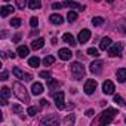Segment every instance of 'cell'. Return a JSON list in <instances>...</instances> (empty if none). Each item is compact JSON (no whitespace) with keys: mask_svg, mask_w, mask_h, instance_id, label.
Masks as SVG:
<instances>
[{"mask_svg":"<svg viewBox=\"0 0 126 126\" xmlns=\"http://www.w3.org/2000/svg\"><path fill=\"white\" fill-rule=\"evenodd\" d=\"M12 89H14L15 96H16L21 102H24V104L30 102V95H28V92H27V89H25L24 85H21L19 82H15V83L12 85Z\"/></svg>","mask_w":126,"mask_h":126,"instance_id":"obj_1","label":"cell"},{"mask_svg":"<svg viewBox=\"0 0 126 126\" xmlns=\"http://www.w3.org/2000/svg\"><path fill=\"white\" fill-rule=\"evenodd\" d=\"M119 114V111L116 110V108H107V110H104L102 113H101V116H99V125H108V123H111L113 120H114V117Z\"/></svg>","mask_w":126,"mask_h":126,"instance_id":"obj_2","label":"cell"},{"mask_svg":"<svg viewBox=\"0 0 126 126\" xmlns=\"http://www.w3.org/2000/svg\"><path fill=\"white\" fill-rule=\"evenodd\" d=\"M70 71H71V76L76 79V80H82L86 74V70L83 67V64H80V62H71L70 65Z\"/></svg>","mask_w":126,"mask_h":126,"instance_id":"obj_3","label":"cell"},{"mask_svg":"<svg viewBox=\"0 0 126 126\" xmlns=\"http://www.w3.org/2000/svg\"><path fill=\"white\" fill-rule=\"evenodd\" d=\"M52 98L55 99V105H56L59 110H62V108L65 107V104H64V92H62V91L52 92Z\"/></svg>","mask_w":126,"mask_h":126,"instance_id":"obj_4","label":"cell"},{"mask_svg":"<svg viewBox=\"0 0 126 126\" xmlns=\"http://www.w3.org/2000/svg\"><path fill=\"white\" fill-rule=\"evenodd\" d=\"M122 52H123V43H120V42L114 43L108 47V55L110 56H120Z\"/></svg>","mask_w":126,"mask_h":126,"instance_id":"obj_5","label":"cell"},{"mask_svg":"<svg viewBox=\"0 0 126 126\" xmlns=\"http://www.w3.org/2000/svg\"><path fill=\"white\" fill-rule=\"evenodd\" d=\"M95 89H96V80L88 79V80L85 82V86H83L85 94H86V95H92V94L95 92Z\"/></svg>","mask_w":126,"mask_h":126,"instance_id":"obj_6","label":"cell"},{"mask_svg":"<svg viewBox=\"0 0 126 126\" xmlns=\"http://www.w3.org/2000/svg\"><path fill=\"white\" fill-rule=\"evenodd\" d=\"M42 125H47V126H55V125H58L59 123V117L56 116V114H50V116H47V117H45V119H42V122H40Z\"/></svg>","mask_w":126,"mask_h":126,"instance_id":"obj_7","label":"cell"},{"mask_svg":"<svg viewBox=\"0 0 126 126\" xmlns=\"http://www.w3.org/2000/svg\"><path fill=\"white\" fill-rule=\"evenodd\" d=\"M102 92L105 95H113L114 94V83L111 80H105L102 83Z\"/></svg>","mask_w":126,"mask_h":126,"instance_id":"obj_8","label":"cell"},{"mask_svg":"<svg viewBox=\"0 0 126 126\" xmlns=\"http://www.w3.org/2000/svg\"><path fill=\"white\" fill-rule=\"evenodd\" d=\"M102 65H104L102 61H94L92 64H91V67H89V70H91V73H94V74H99V73L102 71Z\"/></svg>","mask_w":126,"mask_h":126,"instance_id":"obj_9","label":"cell"},{"mask_svg":"<svg viewBox=\"0 0 126 126\" xmlns=\"http://www.w3.org/2000/svg\"><path fill=\"white\" fill-rule=\"evenodd\" d=\"M89 39H91V31H89L88 28L82 30V31L79 33V36H77V40H79V43H86Z\"/></svg>","mask_w":126,"mask_h":126,"instance_id":"obj_10","label":"cell"},{"mask_svg":"<svg viewBox=\"0 0 126 126\" xmlns=\"http://www.w3.org/2000/svg\"><path fill=\"white\" fill-rule=\"evenodd\" d=\"M58 55H59V58H61L62 61H68V59L71 58V50H70L68 47H62V49H59Z\"/></svg>","mask_w":126,"mask_h":126,"instance_id":"obj_11","label":"cell"},{"mask_svg":"<svg viewBox=\"0 0 126 126\" xmlns=\"http://www.w3.org/2000/svg\"><path fill=\"white\" fill-rule=\"evenodd\" d=\"M64 6H67V8H71V9H79V11H85V6L83 5H80V3H77V2H74V0H65L64 2Z\"/></svg>","mask_w":126,"mask_h":126,"instance_id":"obj_12","label":"cell"},{"mask_svg":"<svg viewBox=\"0 0 126 126\" xmlns=\"http://www.w3.org/2000/svg\"><path fill=\"white\" fill-rule=\"evenodd\" d=\"M62 40H64L67 45H70V46H76L77 45L76 39H74V36L71 33H64V34H62Z\"/></svg>","mask_w":126,"mask_h":126,"instance_id":"obj_13","label":"cell"},{"mask_svg":"<svg viewBox=\"0 0 126 126\" xmlns=\"http://www.w3.org/2000/svg\"><path fill=\"white\" fill-rule=\"evenodd\" d=\"M43 45H45V39H43V37L34 39V40L31 42V47H33L34 50H39V49H42V47H43Z\"/></svg>","mask_w":126,"mask_h":126,"instance_id":"obj_14","label":"cell"},{"mask_svg":"<svg viewBox=\"0 0 126 126\" xmlns=\"http://www.w3.org/2000/svg\"><path fill=\"white\" fill-rule=\"evenodd\" d=\"M49 21H50L53 25H61L62 22H64V18H62L61 15H58V14H53V15L49 16Z\"/></svg>","mask_w":126,"mask_h":126,"instance_id":"obj_15","label":"cell"},{"mask_svg":"<svg viewBox=\"0 0 126 126\" xmlns=\"http://www.w3.org/2000/svg\"><path fill=\"white\" fill-rule=\"evenodd\" d=\"M14 11H15V8H14V6H9V5H5V6L2 8V12H0V15H2V18H6L8 15H11V14H14Z\"/></svg>","mask_w":126,"mask_h":126,"instance_id":"obj_16","label":"cell"},{"mask_svg":"<svg viewBox=\"0 0 126 126\" xmlns=\"http://www.w3.org/2000/svg\"><path fill=\"white\" fill-rule=\"evenodd\" d=\"M111 43H113V42H111L110 37H104V39L101 40V43H99V49H101V50H107V49L111 46Z\"/></svg>","mask_w":126,"mask_h":126,"instance_id":"obj_17","label":"cell"},{"mask_svg":"<svg viewBox=\"0 0 126 126\" xmlns=\"http://www.w3.org/2000/svg\"><path fill=\"white\" fill-rule=\"evenodd\" d=\"M31 92H33L34 95H40V94L43 92V85L39 83V82L33 83V86H31Z\"/></svg>","mask_w":126,"mask_h":126,"instance_id":"obj_18","label":"cell"},{"mask_svg":"<svg viewBox=\"0 0 126 126\" xmlns=\"http://www.w3.org/2000/svg\"><path fill=\"white\" fill-rule=\"evenodd\" d=\"M116 76H117V80L120 83H125L126 82V68H119L117 73H116Z\"/></svg>","mask_w":126,"mask_h":126,"instance_id":"obj_19","label":"cell"},{"mask_svg":"<svg viewBox=\"0 0 126 126\" xmlns=\"http://www.w3.org/2000/svg\"><path fill=\"white\" fill-rule=\"evenodd\" d=\"M28 52H30V49H28L27 46H24V45L18 46V49H16V53H18L21 58H25V56L28 55Z\"/></svg>","mask_w":126,"mask_h":126,"instance_id":"obj_20","label":"cell"},{"mask_svg":"<svg viewBox=\"0 0 126 126\" xmlns=\"http://www.w3.org/2000/svg\"><path fill=\"white\" fill-rule=\"evenodd\" d=\"M28 8L36 11V9H40L42 8V0H28Z\"/></svg>","mask_w":126,"mask_h":126,"instance_id":"obj_21","label":"cell"},{"mask_svg":"<svg viewBox=\"0 0 126 126\" xmlns=\"http://www.w3.org/2000/svg\"><path fill=\"white\" fill-rule=\"evenodd\" d=\"M47 88H49L50 91H55V89L59 88V82L55 80V79H47Z\"/></svg>","mask_w":126,"mask_h":126,"instance_id":"obj_22","label":"cell"},{"mask_svg":"<svg viewBox=\"0 0 126 126\" xmlns=\"http://www.w3.org/2000/svg\"><path fill=\"white\" fill-rule=\"evenodd\" d=\"M0 96H2V99H8V98L11 96V91H9V88L3 86L2 89H0Z\"/></svg>","mask_w":126,"mask_h":126,"instance_id":"obj_23","label":"cell"},{"mask_svg":"<svg viewBox=\"0 0 126 126\" xmlns=\"http://www.w3.org/2000/svg\"><path fill=\"white\" fill-rule=\"evenodd\" d=\"M28 65H30V67H34V68L39 67V65H40V59H39L37 56H31V58L28 59Z\"/></svg>","mask_w":126,"mask_h":126,"instance_id":"obj_24","label":"cell"},{"mask_svg":"<svg viewBox=\"0 0 126 126\" xmlns=\"http://www.w3.org/2000/svg\"><path fill=\"white\" fill-rule=\"evenodd\" d=\"M55 62V58L52 56V55H46L45 58H43V64L46 65V67H49V65H52Z\"/></svg>","mask_w":126,"mask_h":126,"instance_id":"obj_25","label":"cell"},{"mask_svg":"<svg viewBox=\"0 0 126 126\" xmlns=\"http://www.w3.org/2000/svg\"><path fill=\"white\" fill-rule=\"evenodd\" d=\"M12 71H14V76H15L16 79H24V74H25V73H24L19 67H14Z\"/></svg>","mask_w":126,"mask_h":126,"instance_id":"obj_26","label":"cell"},{"mask_svg":"<svg viewBox=\"0 0 126 126\" xmlns=\"http://www.w3.org/2000/svg\"><path fill=\"white\" fill-rule=\"evenodd\" d=\"M12 111H14L15 114H18V116H24V110L21 108L19 104H14V105H12Z\"/></svg>","mask_w":126,"mask_h":126,"instance_id":"obj_27","label":"cell"},{"mask_svg":"<svg viewBox=\"0 0 126 126\" xmlns=\"http://www.w3.org/2000/svg\"><path fill=\"white\" fill-rule=\"evenodd\" d=\"M74 122H76V117H74L73 114H68L64 120H62V123H64V125H73Z\"/></svg>","mask_w":126,"mask_h":126,"instance_id":"obj_28","label":"cell"},{"mask_svg":"<svg viewBox=\"0 0 126 126\" xmlns=\"http://www.w3.org/2000/svg\"><path fill=\"white\" fill-rule=\"evenodd\" d=\"M67 19H68V22H70V24H71V22H74V21L77 19V12L70 11V12H68V15H67Z\"/></svg>","mask_w":126,"mask_h":126,"instance_id":"obj_29","label":"cell"},{"mask_svg":"<svg viewBox=\"0 0 126 126\" xmlns=\"http://www.w3.org/2000/svg\"><path fill=\"white\" fill-rule=\"evenodd\" d=\"M92 24L96 27V25H102L104 24V18L102 16H94L92 18Z\"/></svg>","mask_w":126,"mask_h":126,"instance_id":"obj_30","label":"cell"},{"mask_svg":"<svg viewBox=\"0 0 126 126\" xmlns=\"http://www.w3.org/2000/svg\"><path fill=\"white\" fill-rule=\"evenodd\" d=\"M21 24H22L21 18H12V19H11V25H12L14 28H18V27H21Z\"/></svg>","mask_w":126,"mask_h":126,"instance_id":"obj_31","label":"cell"},{"mask_svg":"<svg viewBox=\"0 0 126 126\" xmlns=\"http://www.w3.org/2000/svg\"><path fill=\"white\" fill-rule=\"evenodd\" d=\"M88 55L98 58V56H99V50H98L96 47H89V49H88Z\"/></svg>","mask_w":126,"mask_h":126,"instance_id":"obj_32","label":"cell"},{"mask_svg":"<svg viewBox=\"0 0 126 126\" xmlns=\"http://www.w3.org/2000/svg\"><path fill=\"white\" fill-rule=\"evenodd\" d=\"M30 25H31L33 28H37V25H39V18L31 16V18H30Z\"/></svg>","mask_w":126,"mask_h":126,"instance_id":"obj_33","label":"cell"},{"mask_svg":"<svg viewBox=\"0 0 126 126\" xmlns=\"http://www.w3.org/2000/svg\"><path fill=\"white\" fill-rule=\"evenodd\" d=\"M114 102L117 104V105H125V101H123V98L120 96V95H114Z\"/></svg>","mask_w":126,"mask_h":126,"instance_id":"obj_34","label":"cell"},{"mask_svg":"<svg viewBox=\"0 0 126 126\" xmlns=\"http://www.w3.org/2000/svg\"><path fill=\"white\" fill-rule=\"evenodd\" d=\"M37 111H39V108H36V107H28L27 108V114L28 116H36Z\"/></svg>","mask_w":126,"mask_h":126,"instance_id":"obj_35","label":"cell"},{"mask_svg":"<svg viewBox=\"0 0 126 126\" xmlns=\"http://www.w3.org/2000/svg\"><path fill=\"white\" fill-rule=\"evenodd\" d=\"M27 3H28V0H16V6H18L19 9H24Z\"/></svg>","mask_w":126,"mask_h":126,"instance_id":"obj_36","label":"cell"},{"mask_svg":"<svg viewBox=\"0 0 126 126\" xmlns=\"http://www.w3.org/2000/svg\"><path fill=\"white\" fill-rule=\"evenodd\" d=\"M39 76H40V77H43V79H46V80H47V79H50V73H49V71H40V74H39Z\"/></svg>","mask_w":126,"mask_h":126,"instance_id":"obj_37","label":"cell"},{"mask_svg":"<svg viewBox=\"0 0 126 126\" xmlns=\"http://www.w3.org/2000/svg\"><path fill=\"white\" fill-rule=\"evenodd\" d=\"M62 8H64V3H53V5H52V9H55V11L62 9Z\"/></svg>","mask_w":126,"mask_h":126,"instance_id":"obj_38","label":"cell"},{"mask_svg":"<svg viewBox=\"0 0 126 126\" xmlns=\"http://www.w3.org/2000/svg\"><path fill=\"white\" fill-rule=\"evenodd\" d=\"M24 80H25V82H31V80H33V76L28 74V73H25V74H24Z\"/></svg>","mask_w":126,"mask_h":126,"instance_id":"obj_39","label":"cell"},{"mask_svg":"<svg viewBox=\"0 0 126 126\" xmlns=\"http://www.w3.org/2000/svg\"><path fill=\"white\" fill-rule=\"evenodd\" d=\"M0 80H8V71H2V74H0Z\"/></svg>","mask_w":126,"mask_h":126,"instance_id":"obj_40","label":"cell"},{"mask_svg":"<svg viewBox=\"0 0 126 126\" xmlns=\"http://www.w3.org/2000/svg\"><path fill=\"white\" fill-rule=\"evenodd\" d=\"M86 116H88V117H92V116H94V110H88V111H86Z\"/></svg>","mask_w":126,"mask_h":126,"instance_id":"obj_41","label":"cell"},{"mask_svg":"<svg viewBox=\"0 0 126 126\" xmlns=\"http://www.w3.org/2000/svg\"><path fill=\"white\" fill-rule=\"evenodd\" d=\"M40 105H42V107H46V105H47V101H46V99H42V101H40Z\"/></svg>","mask_w":126,"mask_h":126,"instance_id":"obj_42","label":"cell"},{"mask_svg":"<svg viewBox=\"0 0 126 126\" xmlns=\"http://www.w3.org/2000/svg\"><path fill=\"white\" fill-rule=\"evenodd\" d=\"M0 102H2V105H6L8 104V99H0Z\"/></svg>","mask_w":126,"mask_h":126,"instance_id":"obj_43","label":"cell"},{"mask_svg":"<svg viewBox=\"0 0 126 126\" xmlns=\"http://www.w3.org/2000/svg\"><path fill=\"white\" fill-rule=\"evenodd\" d=\"M19 37H21V36H19V34H16V36L14 37V42H18V40H19Z\"/></svg>","mask_w":126,"mask_h":126,"instance_id":"obj_44","label":"cell"},{"mask_svg":"<svg viewBox=\"0 0 126 126\" xmlns=\"http://www.w3.org/2000/svg\"><path fill=\"white\" fill-rule=\"evenodd\" d=\"M107 2H108V3H113V2H114V0H107Z\"/></svg>","mask_w":126,"mask_h":126,"instance_id":"obj_45","label":"cell"},{"mask_svg":"<svg viewBox=\"0 0 126 126\" xmlns=\"http://www.w3.org/2000/svg\"><path fill=\"white\" fill-rule=\"evenodd\" d=\"M94 2H99V0H94Z\"/></svg>","mask_w":126,"mask_h":126,"instance_id":"obj_46","label":"cell"},{"mask_svg":"<svg viewBox=\"0 0 126 126\" xmlns=\"http://www.w3.org/2000/svg\"><path fill=\"white\" fill-rule=\"evenodd\" d=\"M5 2H9V0H5Z\"/></svg>","mask_w":126,"mask_h":126,"instance_id":"obj_47","label":"cell"},{"mask_svg":"<svg viewBox=\"0 0 126 126\" xmlns=\"http://www.w3.org/2000/svg\"><path fill=\"white\" fill-rule=\"evenodd\" d=\"M125 122H126V119H125Z\"/></svg>","mask_w":126,"mask_h":126,"instance_id":"obj_48","label":"cell"},{"mask_svg":"<svg viewBox=\"0 0 126 126\" xmlns=\"http://www.w3.org/2000/svg\"><path fill=\"white\" fill-rule=\"evenodd\" d=\"M125 105H126V104H125Z\"/></svg>","mask_w":126,"mask_h":126,"instance_id":"obj_49","label":"cell"}]
</instances>
